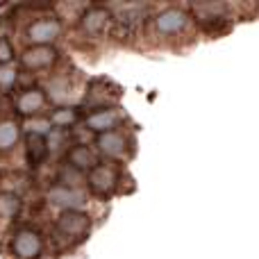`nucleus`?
<instances>
[{
  "label": "nucleus",
  "instance_id": "1",
  "mask_svg": "<svg viewBox=\"0 0 259 259\" xmlns=\"http://www.w3.org/2000/svg\"><path fill=\"white\" fill-rule=\"evenodd\" d=\"M12 252L16 259H39L41 252H44L41 234L30 228L18 230L12 239Z\"/></svg>",
  "mask_w": 259,
  "mask_h": 259
},
{
  "label": "nucleus",
  "instance_id": "2",
  "mask_svg": "<svg viewBox=\"0 0 259 259\" xmlns=\"http://www.w3.org/2000/svg\"><path fill=\"white\" fill-rule=\"evenodd\" d=\"M91 228L89 214L80 209H66L57 219V232L66 239H82Z\"/></svg>",
  "mask_w": 259,
  "mask_h": 259
},
{
  "label": "nucleus",
  "instance_id": "3",
  "mask_svg": "<svg viewBox=\"0 0 259 259\" xmlns=\"http://www.w3.org/2000/svg\"><path fill=\"white\" fill-rule=\"evenodd\" d=\"M62 34V23L57 18H39L27 27V39L34 46H48Z\"/></svg>",
  "mask_w": 259,
  "mask_h": 259
},
{
  "label": "nucleus",
  "instance_id": "4",
  "mask_svg": "<svg viewBox=\"0 0 259 259\" xmlns=\"http://www.w3.org/2000/svg\"><path fill=\"white\" fill-rule=\"evenodd\" d=\"M48 157V139L46 134L27 132L25 134V159L30 168H39L44 159Z\"/></svg>",
  "mask_w": 259,
  "mask_h": 259
},
{
  "label": "nucleus",
  "instance_id": "5",
  "mask_svg": "<svg viewBox=\"0 0 259 259\" xmlns=\"http://www.w3.org/2000/svg\"><path fill=\"white\" fill-rule=\"evenodd\" d=\"M87 182L96 196H109L116 189V173L109 166H94Z\"/></svg>",
  "mask_w": 259,
  "mask_h": 259
},
{
  "label": "nucleus",
  "instance_id": "6",
  "mask_svg": "<svg viewBox=\"0 0 259 259\" xmlns=\"http://www.w3.org/2000/svg\"><path fill=\"white\" fill-rule=\"evenodd\" d=\"M109 21H112V16H109L107 9H103V7H89L84 14H82L80 27H82V32H84V34L100 36L105 30H107Z\"/></svg>",
  "mask_w": 259,
  "mask_h": 259
},
{
  "label": "nucleus",
  "instance_id": "7",
  "mask_svg": "<svg viewBox=\"0 0 259 259\" xmlns=\"http://www.w3.org/2000/svg\"><path fill=\"white\" fill-rule=\"evenodd\" d=\"M55 59H57L55 48H50V46H32V48H27L25 53H23L21 62H23V66L30 68V71H39V68L50 66Z\"/></svg>",
  "mask_w": 259,
  "mask_h": 259
},
{
  "label": "nucleus",
  "instance_id": "8",
  "mask_svg": "<svg viewBox=\"0 0 259 259\" xmlns=\"http://www.w3.org/2000/svg\"><path fill=\"white\" fill-rule=\"evenodd\" d=\"M187 21H189V16L182 9H164L155 18V30L159 34H175V32H180L187 25Z\"/></svg>",
  "mask_w": 259,
  "mask_h": 259
},
{
  "label": "nucleus",
  "instance_id": "9",
  "mask_svg": "<svg viewBox=\"0 0 259 259\" xmlns=\"http://www.w3.org/2000/svg\"><path fill=\"white\" fill-rule=\"evenodd\" d=\"M48 200L55 202V205L64 207V211L66 209H77V207L84 202V193L77 191V189H68V187H55L53 191L48 193Z\"/></svg>",
  "mask_w": 259,
  "mask_h": 259
},
{
  "label": "nucleus",
  "instance_id": "10",
  "mask_svg": "<svg viewBox=\"0 0 259 259\" xmlns=\"http://www.w3.org/2000/svg\"><path fill=\"white\" fill-rule=\"evenodd\" d=\"M44 105H46L44 91H41V89H27V91H23V94H21L16 107H18V112H21V114H27V116H30V114L41 112V109H44Z\"/></svg>",
  "mask_w": 259,
  "mask_h": 259
},
{
  "label": "nucleus",
  "instance_id": "11",
  "mask_svg": "<svg viewBox=\"0 0 259 259\" xmlns=\"http://www.w3.org/2000/svg\"><path fill=\"white\" fill-rule=\"evenodd\" d=\"M118 123V114L114 109H100V112L91 114L87 118V125L96 132H112V127H116Z\"/></svg>",
  "mask_w": 259,
  "mask_h": 259
},
{
  "label": "nucleus",
  "instance_id": "12",
  "mask_svg": "<svg viewBox=\"0 0 259 259\" xmlns=\"http://www.w3.org/2000/svg\"><path fill=\"white\" fill-rule=\"evenodd\" d=\"M68 166L75 170H82V168H94L96 166V157L91 155V150L87 146H73L68 150Z\"/></svg>",
  "mask_w": 259,
  "mask_h": 259
},
{
  "label": "nucleus",
  "instance_id": "13",
  "mask_svg": "<svg viewBox=\"0 0 259 259\" xmlns=\"http://www.w3.org/2000/svg\"><path fill=\"white\" fill-rule=\"evenodd\" d=\"M123 143H125V139L121 137L118 132H103L98 137V148L103 155H109V157H116L123 152Z\"/></svg>",
  "mask_w": 259,
  "mask_h": 259
},
{
  "label": "nucleus",
  "instance_id": "14",
  "mask_svg": "<svg viewBox=\"0 0 259 259\" xmlns=\"http://www.w3.org/2000/svg\"><path fill=\"white\" fill-rule=\"evenodd\" d=\"M18 137H21V130L18 123L14 121H0V152H7L16 146Z\"/></svg>",
  "mask_w": 259,
  "mask_h": 259
},
{
  "label": "nucleus",
  "instance_id": "15",
  "mask_svg": "<svg viewBox=\"0 0 259 259\" xmlns=\"http://www.w3.org/2000/svg\"><path fill=\"white\" fill-rule=\"evenodd\" d=\"M21 209V200L16 193L3 191L0 193V221H12Z\"/></svg>",
  "mask_w": 259,
  "mask_h": 259
},
{
  "label": "nucleus",
  "instance_id": "16",
  "mask_svg": "<svg viewBox=\"0 0 259 259\" xmlns=\"http://www.w3.org/2000/svg\"><path fill=\"white\" fill-rule=\"evenodd\" d=\"M77 121V112L73 107H62V109H55L53 116H50V123L55 127H68Z\"/></svg>",
  "mask_w": 259,
  "mask_h": 259
},
{
  "label": "nucleus",
  "instance_id": "17",
  "mask_svg": "<svg viewBox=\"0 0 259 259\" xmlns=\"http://www.w3.org/2000/svg\"><path fill=\"white\" fill-rule=\"evenodd\" d=\"M16 82V71L9 66H0V89L3 91H9Z\"/></svg>",
  "mask_w": 259,
  "mask_h": 259
},
{
  "label": "nucleus",
  "instance_id": "18",
  "mask_svg": "<svg viewBox=\"0 0 259 259\" xmlns=\"http://www.w3.org/2000/svg\"><path fill=\"white\" fill-rule=\"evenodd\" d=\"M14 59V48H12V41L0 36V66H7L9 62Z\"/></svg>",
  "mask_w": 259,
  "mask_h": 259
}]
</instances>
